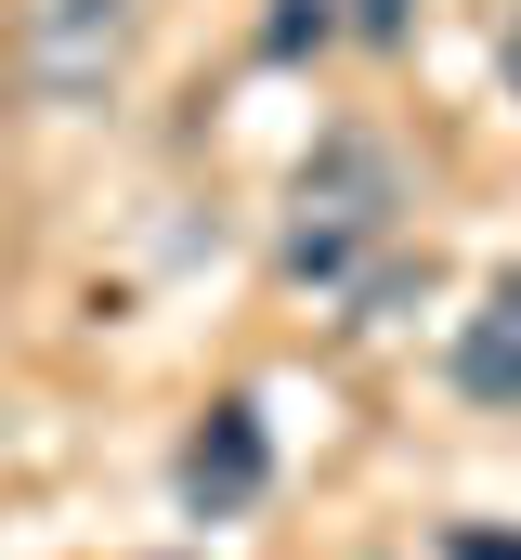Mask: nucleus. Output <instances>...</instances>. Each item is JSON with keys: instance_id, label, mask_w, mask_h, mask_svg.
Returning <instances> with one entry per match:
<instances>
[{"instance_id": "6e6552de", "label": "nucleus", "mask_w": 521, "mask_h": 560, "mask_svg": "<svg viewBox=\"0 0 521 560\" xmlns=\"http://www.w3.org/2000/svg\"><path fill=\"white\" fill-rule=\"evenodd\" d=\"M496 66H509V92H521V13H509V52H496Z\"/></svg>"}, {"instance_id": "20e7f679", "label": "nucleus", "mask_w": 521, "mask_h": 560, "mask_svg": "<svg viewBox=\"0 0 521 560\" xmlns=\"http://www.w3.org/2000/svg\"><path fill=\"white\" fill-rule=\"evenodd\" d=\"M456 392L496 405V418H521V275H496V287H483V313L456 326Z\"/></svg>"}, {"instance_id": "f257e3e1", "label": "nucleus", "mask_w": 521, "mask_h": 560, "mask_svg": "<svg viewBox=\"0 0 521 560\" xmlns=\"http://www.w3.org/2000/svg\"><path fill=\"white\" fill-rule=\"evenodd\" d=\"M391 248H404V156L379 131H326L287 183V235H274L287 287H366Z\"/></svg>"}, {"instance_id": "39448f33", "label": "nucleus", "mask_w": 521, "mask_h": 560, "mask_svg": "<svg viewBox=\"0 0 521 560\" xmlns=\"http://www.w3.org/2000/svg\"><path fill=\"white\" fill-rule=\"evenodd\" d=\"M339 26H352V0H274L260 39H274V52H313V39H339Z\"/></svg>"}, {"instance_id": "7ed1b4c3", "label": "nucleus", "mask_w": 521, "mask_h": 560, "mask_svg": "<svg viewBox=\"0 0 521 560\" xmlns=\"http://www.w3.org/2000/svg\"><path fill=\"white\" fill-rule=\"evenodd\" d=\"M260 482H274L260 405H209V418L183 430V456H170V495H183L196 522H235V509H260Z\"/></svg>"}, {"instance_id": "0eeeda50", "label": "nucleus", "mask_w": 521, "mask_h": 560, "mask_svg": "<svg viewBox=\"0 0 521 560\" xmlns=\"http://www.w3.org/2000/svg\"><path fill=\"white\" fill-rule=\"evenodd\" d=\"M443 560H521V535H483V522H456V535H443Z\"/></svg>"}, {"instance_id": "f03ea898", "label": "nucleus", "mask_w": 521, "mask_h": 560, "mask_svg": "<svg viewBox=\"0 0 521 560\" xmlns=\"http://www.w3.org/2000/svg\"><path fill=\"white\" fill-rule=\"evenodd\" d=\"M143 52V0H26V92L39 105H105Z\"/></svg>"}, {"instance_id": "423d86ee", "label": "nucleus", "mask_w": 521, "mask_h": 560, "mask_svg": "<svg viewBox=\"0 0 521 560\" xmlns=\"http://www.w3.org/2000/svg\"><path fill=\"white\" fill-rule=\"evenodd\" d=\"M404 26H417V0H352V39H379V52H391Z\"/></svg>"}]
</instances>
